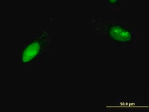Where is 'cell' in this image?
Masks as SVG:
<instances>
[{
  "label": "cell",
  "instance_id": "cell-4",
  "mask_svg": "<svg viewBox=\"0 0 149 112\" xmlns=\"http://www.w3.org/2000/svg\"><path fill=\"white\" fill-rule=\"evenodd\" d=\"M106 11H126L128 1L126 0H110L105 1Z\"/></svg>",
  "mask_w": 149,
  "mask_h": 112
},
{
  "label": "cell",
  "instance_id": "cell-3",
  "mask_svg": "<svg viewBox=\"0 0 149 112\" xmlns=\"http://www.w3.org/2000/svg\"><path fill=\"white\" fill-rule=\"evenodd\" d=\"M137 96H118L111 106L107 107V110L112 111H133L139 108Z\"/></svg>",
  "mask_w": 149,
  "mask_h": 112
},
{
  "label": "cell",
  "instance_id": "cell-2",
  "mask_svg": "<svg viewBox=\"0 0 149 112\" xmlns=\"http://www.w3.org/2000/svg\"><path fill=\"white\" fill-rule=\"evenodd\" d=\"M52 40L53 34L48 31L47 27L32 35L29 42L21 45V51L18 54L19 63L23 65L41 64L43 54L52 52Z\"/></svg>",
  "mask_w": 149,
  "mask_h": 112
},
{
  "label": "cell",
  "instance_id": "cell-1",
  "mask_svg": "<svg viewBox=\"0 0 149 112\" xmlns=\"http://www.w3.org/2000/svg\"><path fill=\"white\" fill-rule=\"evenodd\" d=\"M90 27L107 42L135 43L138 42L139 27L136 21H118L114 17H92Z\"/></svg>",
  "mask_w": 149,
  "mask_h": 112
}]
</instances>
